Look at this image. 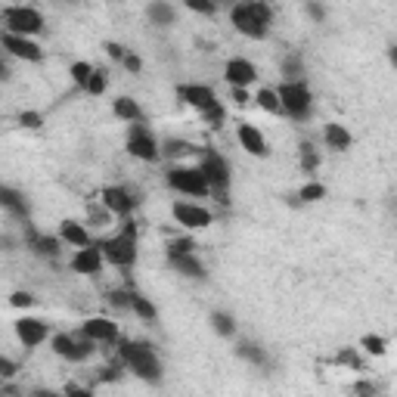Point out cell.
I'll return each instance as SVG.
<instances>
[{"label": "cell", "mask_w": 397, "mask_h": 397, "mask_svg": "<svg viewBox=\"0 0 397 397\" xmlns=\"http://www.w3.org/2000/svg\"><path fill=\"white\" fill-rule=\"evenodd\" d=\"M118 357H121L124 366H128L134 376H140L143 382H162V360L152 351V344L124 339L118 344Z\"/></svg>", "instance_id": "6da1fadb"}, {"label": "cell", "mask_w": 397, "mask_h": 397, "mask_svg": "<svg viewBox=\"0 0 397 397\" xmlns=\"http://www.w3.org/2000/svg\"><path fill=\"white\" fill-rule=\"evenodd\" d=\"M230 22L236 25V31L246 38H267L270 22H273V6L261 4V0H251V4H236L230 10Z\"/></svg>", "instance_id": "7a4b0ae2"}, {"label": "cell", "mask_w": 397, "mask_h": 397, "mask_svg": "<svg viewBox=\"0 0 397 397\" xmlns=\"http://www.w3.org/2000/svg\"><path fill=\"white\" fill-rule=\"evenodd\" d=\"M97 246L103 251V261H109V264H115V267H131L134 261H137V227L128 221V227L118 236L97 242Z\"/></svg>", "instance_id": "3957f363"}, {"label": "cell", "mask_w": 397, "mask_h": 397, "mask_svg": "<svg viewBox=\"0 0 397 397\" xmlns=\"http://www.w3.org/2000/svg\"><path fill=\"white\" fill-rule=\"evenodd\" d=\"M6 22V35H19V38H31L44 31V16H40L35 6H10L4 13Z\"/></svg>", "instance_id": "277c9868"}, {"label": "cell", "mask_w": 397, "mask_h": 397, "mask_svg": "<svg viewBox=\"0 0 397 397\" xmlns=\"http://www.w3.org/2000/svg\"><path fill=\"white\" fill-rule=\"evenodd\" d=\"M276 97H280L283 112H289L292 118H298V121L310 115V103H314V97H310V90H308V84L304 81L280 84V87H276Z\"/></svg>", "instance_id": "5b68a950"}, {"label": "cell", "mask_w": 397, "mask_h": 397, "mask_svg": "<svg viewBox=\"0 0 397 397\" xmlns=\"http://www.w3.org/2000/svg\"><path fill=\"white\" fill-rule=\"evenodd\" d=\"M199 174L205 177L208 183V192H217V196H227V190H230V165H227L224 156H217V152H205L199 162Z\"/></svg>", "instance_id": "8992f818"}, {"label": "cell", "mask_w": 397, "mask_h": 397, "mask_svg": "<svg viewBox=\"0 0 397 397\" xmlns=\"http://www.w3.org/2000/svg\"><path fill=\"white\" fill-rule=\"evenodd\" d=\"M168 187L177 190V192H187V196H208V183H205V177L199 174V168H171L168 171Z\"/></svg>", "instance_id": "52a82bcc"}, {"label": "cell", "mask_w": 397, "mask_h": 397, "mask_svg": "<svg viewBox=\"0 0 397 397\" xmlns=\"http://www.w3.org/2000/svg\"><path fill=\"white\" fill-rule=\"evenodd\" d=\"M128 152H131L134 158H140V162H156V158L162 156V149H158L156 137H152L149 128L143 121L131 124V131H128Z\"/></svg>", "instance_id": "ba28073f"}, {"label": "cell", "mask_w": 397, "mask_h": 397, "mask_svg": "<svg viewBox=\"0 0 397 397\" xmlns=\"http://www.w3.org/2000/svg\"><path fill=\"white\" fill-rule=\"evenodd\" d=\"M53 351L59 354L62 360H72V363H81L87 357H94L97 344L90 339H84V335H53Z\"/></svg>", "instance_id": "9c48e42d"}, {"label": "cell", "mask_w": 397, "mask_h": 397, "mask_svg": "<svg viewBox=\"0 0 397 397\" xmlns=\"http://www.w3.org/2000/svg\"><path fill=\"white\" fill-rule=\"evenodd\" d=\"M16 335H19V342L25 348H38L40 342H47L50 326L38 317H22V320H16Z\"/></svg>", "instance_id": "30bf717a"}, {"label": "cell", "mask_w": 397, "mask_h": 397, "mask_svg": "<svg viewBox=\"0 0 397 397\" xmlns=\"http://www.w3.org/2000/svg\"><path fill=\"white\" fill-rule=\"evenodd\" d=\"M81 335L90 339L94 344H109V342H118V326L106 317H90V320H84Z\"/></svg>", "instance_id": "8fae6325"}, {"label": "cell", "mask_w": 397, "mask_h": 397, "mask_svg": "<svg viewBox=\"0 0 397 397\" xmlns=\"http://www.w3.org/2000/svg\"><path fill=\"white\" fill-rule=\"evenodd\" d=\"M224 78L233 84V87H239V90H249V84H255L258 81V69L249 62V59H242V56H236L227 62V69H224Z\"/></svg>", "instance_id": "7c38bea8"}, {"label": "cell", "mask_w": 397, "mask_h": 397, "mask_svg": "<svg viewBox=\"0 0 397 397\" xmlns=\"http://www.w3.org/2000/svg\"><path fill=\"white\" fill-rule=\"evenodd\" d=\"M174 217L177 224L190 227V230H205L211 224V211L192 205V202H174Z\"/></svg>", "instance_id": "4fadbf2b"}, {"label": "cell", "mask_w": 397, "mask_h": 397, "mask_svg": "<svg viewBox=\"0 0 397 397\" xmlns=\"http://www.w3.org/2000/svg\"><path fill=\"white\" fill-rule=\"evenodd\" d=\"M180 99L183 103H190V106H196L199 112H208L211 106H217V97H214V90L205 87V84H183L180 90Z\"/></svg>", "instance_id": "5bb4252c"}, {"label": "cell", "mask_w": 397, "mask_h": 397, "mask_svg": "<svg viewBox=\"0 0 397 397\" xmlns=\"http://www.w3.org/2000/svg\"><path fill=\"white\" fill-rule=\"evenodd\" d=\"M4 50H10L16 59H28V62H40L44 50H40L31 38H19V35H4Z\"/></svg>", "instance_id": "9a60e30c"}, {"label": "cell", "mask_w": 397, "mask_h": 397, "mask_svg": "<svg viewBox=\"0 0 397 397\" xmlns=\"http://www.w3.org/2000/svg\"><path fill=\"white\" fill-rule=\"evenodd\" d=\"M103 205H106V211H112V214L128 217L134 211V205H137V199H134L124 187H106L103 190Z\"/></svg>", "instance_id": "2e32d148"}, {"label": "cell", "mask_w": 397, "mask_h": 397, "mask_svg": "<svg viewBox=\"0 0 397 397\" xmlns=\"http://www.w3.org/2000/svg\"><path fill=\"white\" fill-rule=\"evenodd\" d=\"M236 137H239L242 149H246L249 156H255V158L267 156V143H264V137H261V131L255 128V124H239V128H236Z\"/></svg>", "instance_id": "e0dca14e"}, {"label": "cell", "mask_w": 397, "mask_h": 397, "mask_svg": "<svg viewBox=\"0 0 397 397\" xmlns=\"http://www.w3.org/2000/svg\"><path fill=\"white\" fill-rule=\"evenodd\" d=\"M72 270L75 273H99V270H103V251H99V246L81 249L78 255L72 258Z\"/></svg>", "instance_id": "ac0fdd59"}, {"label": "cell", "mask_w": 397, "mask_h": 397, "mask_svg": "<svg viewBox=\"0 0 397 397\" xmlns=\"http://www.w3.org/2000/svg\"><path fill=\"white\" fill-rule=\"evenodd\" d=\"M0 208H6L13 217H28V199L13 187H0Z\"/></svg>", "instance_id": "d6986e66"}, {"label": "cell", "mask_w": 397, "mask_h": 397, "mask_svg": "<svg viewBox=\"0 0 397 397\" xmlns=\"http://www.w3.org/2000/svg\"><path fill=\"white\" fill-rule=\"evenodd\" d=\"M25 246L35 251V255H40V258H56L59 255V239H53V236H44V233H35V230H28V236H25Z\"/></svg>", "instance_id": "ffe728a7"}, {"label": "cell", "mask_w": 397, "mask_h": 397, "mask_svg": "<svg viewBox=\"0 0 397 397\" xmlns=\"http://www.w3.org/2000/svg\"><path fill=\"white\" fill-rule=\"evenodd\" d=\"M59 239L69 242V246H75V249H87V246H94L90 233L84 230L81 224H75V221H62V227H59Z\"/></svg>", "instance_id": "44dd1931"}, {"label": "cell", "mask_w": 397, "mask_h": 397, "mask_svg": "<svg viewBox=\"0 0 397 397\" xmlns=\"http://www.w3.org/2000/svg\"><path fill=\"white\" fill-rule=\"evenodd\" d=\"M168 264H171L177 273L190 276V280H202V276H205V267H202V261L192 258V255H168Z\"/></svg>", "instance_id": "7402d4cb"}, {"label": "cell", "mask_w": 397, "mask_h": 397, "mask_svg": "<svg viewBox=\"0 0 397 397\" xmlns=\"http://www.w3.org/2000/svg\"><path fill=\"white\" fill-rule=\"evenodd\" d=\"M323 137L329 143V149H335V152H344L351 146V134H348V128H342L339 121H329L326 131H323Z\"/></svg>", "instance_id": "603a6c76"}, {"label": "cell", "mask_w": 397, "mask_h": 397, "mask_svg": "<svg viewBox=\"0 0 397 397\" xmlns=\"http://www.w3.org/2000/svg\"><path fill=\"white\" fill-rule=\"evenodd\" d=\"M112 112H115V118H121V121H134V124L143 121V109L137 106V99H131V97H118Z\"/></svg>", "instance_id": "cb8c5ba5"}, {"label": "cell", "mask_w": 397, "mask_h": 397, "mask_svg": "<svg viewBox=\"0 0 397 397\" xmlns=\"http://www.w3.org/2000/svg\"><path fill=\"white\" fill-rule=\"evenodd\" d=\"M236 354H239L242 360H249V363H255V366H270V357H267V351L261 348V344H255V342H242L239 348H236Z\"/></svg>", "instance_id": "d4e9b609"}, {"label": "cell", "mask_w": 397, "mask_h": 397, "mask_svg": "<svg viewBox=\"0 0 397 397\" xmlns=\"http://www.w3.org/2000/svg\"><path fill=\"white\" fill-rule=\"evenodd\" d=\"M149 19L156 22V25H171L177 19V13H174V6L171 4H165V0H156V4H149Z\"/></svg>", "instance_id": "484cf974"}, {"label": "cell", "mask_w": 397, "mask_h": 397, "mask_svg": "<svg viewBox=\"0 0 397 397\" xmlns=\"http://www.w3.org/2000/svg\"><path fill=\"white\" fill-rule=\"evenodd\" d=\"M211 326H214V332L224 335V339H230L236 332V320L230 314H224V310H214V314H211Z\"/></svg>", "instance_id": "4316f807"}, {"label": "cell", "mask_w": 397, "mask_h": 397, "mask_svg": "<svg viewBox=\"0 0 397 397\" xmlns=\"http://www.w3.org/2000/svg\"><path fill=\"white\" fill-rule=\"evenodd\" d=\"M131 308H134V310H137V317H140V320H149V323H152V320H156V317H158V310H156V304H152L149 298H143V295H137V292H134V295H131Z\"/></svg>", "instance_id": "83f0119b"}, {"label": "cell", "mask_w": 397, "mask_h": 397, "mask_svg": "<svg viewBox=\"0 0 397 397\" xmlns=\"http://www.w3.org/2000/svg\"><path fill=\"white\" fill-rule=\"evenodd\" d=\"M283 75H285V84L301 81V75H304V62H301V56H298V53L285 56V62H283Z\"/></svg>", "instance_id": "f1b7e54d"}, {"label": "cell", "mask_w": 397, "mask_h": 397, "mask_svg": "<svg viewBox=\"0 0 397 397\" xmlns=\"http://www.w3.org/2000/svg\"><path fill=\"white\" fill-rule=\"evenodd\" d=\"M258 106L261 109H264V112H283V109H280V97H276V90L273 87H264V90H258Z\"/></svg>", "instance_id": "f546056e"}, {"label": "cell", "mask_w": 397, "mask_h": 397, "mask_svg": "<svg viewBox=\"0 0 397 397\" xmlns=\"http://www.w3.org/2000/svg\"><path fill=\"white\" fill-rule=\"evenodd\" d=\"M106 87H109V78H106V72H103V69H94V75L87 78V84H84V90H87L90 97H99Z\"/></svg>", "instance_id": "4dcf8cb0"}, {"label": "cell", "mask_w": 397, "mask_h": 397, "mask_svg": "<svg viewBox=\"0 0 397 397\" xmlns=\"http://www.w3.org/2000/svg\"><path fill=\"white\" fill-rule=\"evenodd\" d=\"M298 156H301V168H304V171H317V168H320V156H317V149L310 146V143H301Z\"/></svg>", "instance_id": "1f68e13d"}, {"label": "cell", "mask_w": 397, "mask_h": 397, "mask_svg": "<svg viewBox=\"0 0 397 397\" xmlns=\"http://www.w3.org/2000/svg\"><path fill=\"white\" fill-rule=\"evenodd\" d=\"M187 152H196V146H192V143H187V140H168L165 143V156H171V158L187 156Z\"/></svg>", "instance_id": "d6a6232c"}, {"label": "cell", "mask_w": 397, "mask_h": 397, "mask_svg": "<svg viewBox=\"0 0 397 397\" xmlns=\"http://www.w3.org/2000/svg\"><path fill=\"white\" fill-rule=\"evenodd\" d=\"M323 196H326V187H323V183H308V187H301V192H298L301 202H320Z\"/></svg>", "instance_id": "836d02e7"}, {"label": "cell", "mask_w": 397, "mask_h": 397, "mask_svg": "<svg viewBox=\"0 0 397 397\" xmlns=\"http://www.w3.org/2000/svg\"><path fill=\"white\" fill-rule=\"evenodd\" d=\"M192 249H196V242L187 239V236H183V239L168 242V255H192Z\"/></svg>", "instance_id": "e575fe53"}, {"label": "cell", "mask_w": 397, "mask_h": 397, "mask_svg": "<svg viewBox=\"0 0 397 397\" xmlns=\"http://www.w3.org/2000/svg\"><path fill=\"white\" fill-rule=\"evenodd\" d=\"M90 75H94V65H90V62H75L72 65V78H75V84H81V87L87 84Z\"/></svg>", "instance_id": "d590c367"}, {"label": "cell", "mask_w": 397, "mask_h": 397, "mask_svg": "<svg viewBox=\"0 0 397 397\" xmlns=\"http://www.w3.org/2000/svg\"><path fill=\"white\" fill-rule=\"evenodd\" d=\"M360 348L369 351V354H385V339H379V335H363Z\"/></svg>", "instance_id": "8d00e7d4"}, {"label": "cell", "mask_w": 397, "mask_h": 397, "mask_svg": "<svg viewBox=\"0 0 397 397\" xmlns=\"http://www.w3.org/2000/svg\"><path fill=\"white\" fill-rule=\"evenodd\" d=\"M335 363H339V366H354V369H360V357H357V351H354V348H344V351L335 354Z\"/></svg>", "instance_id": "74e56055"}, {"label": "cell", "mask_w": 397, "mask_h": 397, "mask_svg": "<svg viewBox=\"0 0 397 397\" xmlns=\"http://www.w3.org/2000/svg\"><path fill=\"white\" fill-rule=\"evenodd\" d=\"M131 295L134 292L115 289V292H109V304H112V308H131Z\"/></svg>", "instance_id": "f35d334b"}, {"label": "cell", "mask_w": 397, "mask_h": 397, "mask_svg": "<svg viewBox=\"0 0 397 397\" xmlns=\"http://www.w3.org/2000/svg\"><path fill=\"white\" fill-rule=\"evenodd\" d=\"M202 115H205V118H208V124H214V128H217V124H221V121H224V115H227V112H224V106H221V103H217V106H211V109H208V112H202Z\"/></svg>", "instance_id": "ab89813d"}, {"label": "cell", "mask_w": 397, "mask_h": 397, "mask_svg": "<svg viewBox=\"0 0 397 397\" xmlns=\"http://www.w3.org/2000/svg\"><path fill=\"white\" fill-rule=\"evenodd\" d=\"M187 6H190L192 13H205V16H211V13L217 10V6H214V4H208V0H190Z\"/></svg>", "instance_id": "60d3db41"}, {"label": "cell", "mask_w": 397, "mask_h": 397, "mask_svg": "<svg viewBox=\"0 0 397 397\" xmlns=\"http://www.w3.org/2000/svg\"><path fill=\"white\" fill-rule=\"evenodd\" d=\"M19 124H25V128H40V124H44V118H40L38 112H22Z\"/></svg>", "instance_id": "b9f144b4"}, {"label": "cell", "mask_w": 397, "mask_h": 397, "mask_svg": "<svg viewBox=\"0 0 397 397\" xmlns=\"http://www.w3.org/2000/svg\"><path fill=\"white\" fill-rule=\"evenodd\" d=\"M10 304H13V308H31V304H35V298H31L28 292H13Z\"/></svg>", "instance_id": "7bdbcfd3"}, {"label": "cell", "mask_w": 397, "mask_h": 397, "mask_svg": "<svg viewBox=\"0 0 397 397\" xmlns=\"http://www.w3.org/2000/svg\"><path fill=\"white\" fill-rule=\"evenodd\" d=\"M16 376V363L10 357H0V379H13Z\"/></svg>", "instance_id": "ee69618b"}, {"label": "cell", "mask_w": 397, "mask_h": 397, "mask_svg": "<svg viewBox=\"0 0 397 397\" xmlns=\"http://www.w3.org/2000/svg\"><path fill=\"white\" fill-rule=\"evenodd\" d=\"M106 53H109V56H112V59H115V62H121V59H124V56H128V50H124L121 44H112V40H109V44H106Z\"/></svg>", "instance_id": "f6af8a7d"}, {"label": "cell", "mask_w": 397, "mask_h": 397, "mask_svg": "<svg viewBox=\"0 0 397 397\" xmlns=\"http://www.w3.org/2000/svg\"><path fill=\"white\" fill-rule=\"evenodd\" d=\"M121 62H124V69H128V72H134V75H137V72L143 69V62H140V56H134V53H131V50H128V56H124V59H121Z\"/></svg>", "instance_id": "bcb514c9"}, {"label": "cell", "mask_w": 397, "mask_h": 397, "mask_svg": "<svg viewBox=\"0 0 397 397\" xmlns=\"http://www.w3.org/2000/svg\"><path fill=\"white\" fill-rule=\"evenodd\" d=\"M62 397H94V394H90L87 388H81V385L72 382V385H65V394H62Z\"/></svg>", "instance_id": "7dc6e473"}, {"label": "cell", "mask_w": 397, "mask_h": 397, "mask_svg": "<svg viewBox=\"0 0 397 397\" xmlns=\"http://www.w3.org/2000/svg\"><path fill=\"white\" fill-rule=\"evenodd\" d=\"M308 13H310V19H314V22L326 19V6H320V4H308Z\"/></svg>", "instance_id": "c3c4849f"}, {"label": "cell", "mask_w": 397, "mask_h": 397, "mask_svg": "<svg viewBox=\"0 0 397 397\" xmlns=\"http://www.w3.org/2000/svg\"><path fill=\"white\" fill-rule=\"evenodd\" d=\"M357 394H360V397H376V385H369V382H357Z\"/></svg>", "instance_id": "681fc988"}, {"label": "cell", "mask_w": 397, "mask_h": 397, "mask_svg": "<svg viewBox=\"0 0 397 397\" xmlns=\"http://www.w3.org/2000/svg\"><path fill=\"white\" fill-rule=\"evenodd\" d=\"M233 99H236V103H239V106H246L249 103V90H239V87H233Z\"/></svg>", "instance_id": "f907efd6"}, {"label": "cell", "mask_w": 397, "mask_h": 397, "mask_svg": "<svg viewBox=\"0 0 397 397\" xmlns=\"http://www.w3.org/2000/svg\"><path fill=\"white\" fill-rule=\"evenodd\" d=\"M118 379V369L115 366H109V369H103V373H99V382H115Z\"/></svg>", "instance_id": "816d5d0a"}, {"label": "cell", "mask_w": 397, "mask_h": 397, "mask_svg": "<svg viewBox=\"0 0 397 397\" xmlns=\"http://www.w3.org/2000/svg\"><path fill=\"white\" fill-rule=\"evenodd\" d=\"M31 397H62V394H56V391H47V388H38V391H31Z\"/></svg>", "instance_id": "f5cc1de1"}, {"label": "cell", "mask_w": 397, "mask_h": 397, "mask_svg": "<svg viewBox=\"0 0 397 397\" xmlns=\"http://www.w3.org/2000/svg\"><path fill=\"white\" fill-rule=\"evenodd\" d=\"M0 81H10V69H6L4 59H0Z\"/></svg>", "instance_id": "db71d44e"}, {"label": "cell", "mask_w": 397, "mask_h": 397, "mask_svg": "<svg viewBox=\"0 0 397 397\" xmlns=\"http://www.w3.org/2000/svg\"><path fill=\"white\" fill-rule=\"evenodd\" d=\"M0 397H6V394H0Z\"/></svg>", "instance_id": "11a10c76"}]
</instances>
